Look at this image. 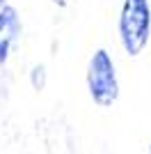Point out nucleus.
<instances>
[{
    "label": "nucleus",
    "mask_w": 151,
    "mask_h": 154,
    "mask_svg": "<svg viewBox=\"0 0 151 154\" xmlns=\"http://www.w3.org/2000/svg\"><path fill=\"white\" fill-rule=\"evenodd\" d=\"M119 32L126 53L138 55L149 42L151 32V9L147 0H126L119 19Z\"/></svg>",
    "instance_id": "1"
},
{
    "label": "nucleus",
    "mask_w": 151,
    "mask_h": 154,
    "mask_svg": "<svg viewBox=\"0 0 151 154\" xmlns=\"http://www.w3.org/2000/svg\"><path fill=\"white\" fill-rule=\"evenodd\" d=\"M32 83H34V88H41V85H44V67H37V69H34Z\"/></svg>",
    "instance_id": "4"
},
{
    "label": "nucleus",
    "mask_w": 151,
    "mask_h": 154,
    "mask_svg": "<svg viewBox=\"0 0 151 154\" xmlns=\"http://www.w3.org/2000/svg\"><path fill=\"white\" fill-rule=\"evenodd\" d=\"M19 32H21V23H19L16 12L12 7H2L0 9V64L7 62L9 48H12Z\"/></svg>",
    "instance_id": "3"
},
{
    "label": "nucleus",
    "mask_w": 151,
    "mask_h": 154,
    "mask_svg": "<svg viewBox=\"0 0 151 154\" xmlns=\"http://www.w3.org/2000/svg\"><path fill=\"white\" fill-rule=\"evenodd\" d=\"M0 7H2V0H0Z\"/></svg>",
    "instance_id": "6"
},
{
    "label": "nucleus",
    "mask_w": 151,
    "mask_h": 154,
    "mask_svg": "<svg viewBox=\"0 0 151 154\" xmlns=\"http://www.w3.org/2000/svg\"><path fill=\"white\" fill-rule=\"evenodd\" d=\"M87 85L89 94L99 106H110L119 94L117 76H114V64L105 51H96L87 71Z\"/></svg>",
    "instance_id": "2"
},
{
    "label": "nucleus",
    "mask_w": 151,
    "mask_h": 154,
    "mask_svg": "<svg viewBox=\"0 0 151 154\" xmlns=\"http://www.w3.org/2000/svg\"><path fill=\"white\" fill-rule=\"evenodd\" d=\"M53 2H55V5H64V2H67V0H53Z\"/></svg>",
    "instance_id": "5"
},
{
    "label": "nucleus",
    "mask_w": 151,
    "mask_h": 154,
    "mask_svg": "<svg viewBox=\"0 0 151 154\" xmlns=\"http://www.w3.org/2000/svg\"><path fill=\"white\" fill-rule=\"evenodd\" d=\"M149 154H151V147H149Z\"/></svg>",
    "instance_id": "7"
}]
</instances>
